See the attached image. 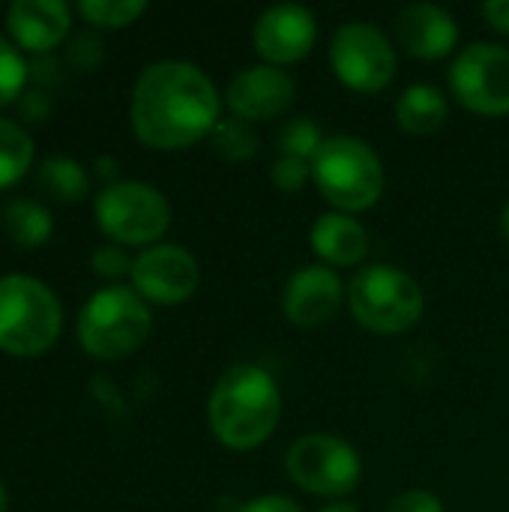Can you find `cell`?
Segmentation results:
<instances>
[{
    "label": "cell",
    "instance_id": "1",
    "mask_svg": "<svg viewBox=\"0 0 509 512\" xmlns=\"http://www.w3.org/2000/svg\"><path fill=\"white\" fill-rule=\"evenodd\" d=\"M213 78L189 60H156L132 87V129L153 150H186L210 138L222 120Z\"/></svg>",
    "mask_w": 509,
    "mask_h": 512
},
{
    "label": "cell",
    "instance_id": "2",
    "mask_svg": "<svg viewBox=\"0 0 509 512\" xmlns=\"http://www.w3.org/2000/svg\"><path fill=\"white\" fill-rule=\"evenodd\" d=\"M282 420V390L276 378L258 363L228 366L207 399V423L213 438L234 450L249 453L267 444Z\"/></svg>",
    "mask_w": 509,
    "mask_h": 512
},
{
    "label": "cell",
    "instance_id": "3",
    "mask_svg": "<svg viewBox=\"0 0 509 512\" xmlns=\"http://www.w3.org/2000/svg\"><path fill=\"white\" fill-rule=\"evenodd\" d=\"M312 183L336 213L372 210L387 186L378 150L357 135H327L312 159Z\"/></svg>",
    "mask_w": 509,
    "mask_h": 512
},
{
    "label": "cell",
    "instance_id": "4",
    "mask_svg": "<svg viewBox=\"0 0 509 512\" xmlns=\"http://www.w3.org/2000/svg\"><path fill=\"white\" fill-rule=\"evenodd\" d=\"M348 309L363 330L375 336H402L420 324L426 297L411 273L393 264H369L357 270L348 285Z\"/></svg>",
    "mask_w": 509,
    "mask_h": 512
},
{
    "label": "cell",
    "instance_id": "5",
    "mask_svg": "<svg viewBox=\"0 0 509 512\" xmlns=\"http://www.w3.org/2000/svg\"><path fill=\"white\" fill-rule=\"evenodd\" d=\"M153 315L147 300L126 285L96 291L78 315V342L99 360H117L141 348L150 336Z\"/></svg>",
    "mask_w": 509,
    "mask_h": 512
},
{
    "label": "cell",
    "instance_id": "6",
    "mask_svg": "<svg viewBox=\"0 0 509 512\" xmlns=\"http://www.w3.org/2000/svg\"><path fill=\"white\" fill-rule=\"evenodd\" d=\"M60 303L33 276L9 273L0 279V348L18 357L45 351L60 333Z\"/></svg>",
    "mask_w": 509,
    "mask_h": 512
},
{
    "label": "cell",
    "instance_id": "7",
    "mask_svg": "<svg viewBox=\"0 0 509 512\" xmlns=\"http://www.w3.org/2000/svg\"><path fill=\"white\" fill-rule=\"evenodd\" d=\"M96 222L111 240L150 249L171 228V204L144 180H114L96 195Z\"/></svg>",
    "mask_w": 509,
    "mask_h": 512
},
{
    "label": "cell",
    "instance_id": "8",
    "mask_svg": "<svg viewBox=\"0 0 509 512\" xmlns=\"http://www.w3.org/2000/svg\"><path fill=\"white\" fill-rule=\"evenodd\" d=\"M285 474L309 495L342 501L363 480V462L357 450L327 432L300 435L285 453Z\"/></svg>",
    "mask_w": 509,
    "mask_h": 512
},
{
    "label": "cell",
    "instance_id": "9",
    "mask_svg": "<svg viewBox=\"0 0 509 512\" xmlns=\"http://www.w3.org/2000/svg\"><path fill=\"white\" fill-rule=\"evenodd\" d=\"M327 57L336 81L363 96L387 90L399 69L393 42L372 21H345L333 33Z\"/></svg>",
    "mask_w": 509,
    "mask_h": 512
},
{
    "label": "cell",
    "instance_id": "10",
    "mask_svg": "<svg viewBox=\"0 0 509 512\" xmlns=\"http://www.w3.org/2000/svg\"><path fill=\"white\" fill-rule=\"evenodd\" d=\"M453 99L480 117L509 114V48L498 42H471L450 63Z\"/></svg>",
    "mask_w": 509,
    "mask_h": 512
},
{
    "label": "cell",
    "instance_id": "11",
    "mask_svg": "<svg viewBox=\"0 0 509 512\" xmlns=\"http://www.w3.org/2000/svg\"><path fill=\"white\" fill-rule=\"evenodd\" d=\"M132 288L153 303L174 306L198 291L201 267L198 258L174 243H156L132 261Z\"/></svg>",
    "mask_w": 509,
    "mask_h": 512
},
{
    "label": "cell",
    "instance_id": "12",
    "mask_svg": "<svg viewBox=\"0 0 509 512\" xmlns=\"http://www.w3.org/2000/svg\"><path fill=\"white\" fill-rule=\"evenodd\" d=\"M318 39V18L300 3L267 6L252 27V45L267 66H291L312 54Z\"/></svg>",
    "mask_w": 509,
    "mask_h": 512
},
{
    "label": "cell",
    "instance_id": "13",
    "mask_svg": "<svg viewBox=\"0 0 509 512\" xmlns=\"http://www.w3.org/2000/svg\"><path fill=\"white\" fill-rule=\"evenodd\" d=\"M294 99H297V81L285 69L267 63L240 69L225 87V105L231 117H240L246 123L276 120L291 111Z\"/></svg>",
    "mask_w": 509,
    "mask_h": 512
},
{
    "label": "cell",
    "instance_id": "14",
    "mask_svg": "<svg viewBox=\"0 0 509 512\" xmlns=\"http://www.w3.org/2000/svg\"><path fill=\"white\" fill-rule=\"evenodd\" d=\"M345 300L348 288L339 279V270L324 264H306L294 270L282 288V315L294 327L312 330L333 321Z\"/></svg>",
    "mask_w": 509,
    "mask_h": 512
},
{
    "label": "cell",
    "instance_id": "15",
    "mask_svg": "<svg viewBox=\"0 0 509 512\" xmlns=\"http://www.w3.org/2000/svg\"><path fill=\"white\" fill-rule=\"evenodd\" d=\"M396 39L417 60H444L459 45V24L438 3H408L396 15Z\"/></svg>",
    "mask_w": 509,
    "mask_h": 512
},
{
    "label": "cell",
    "instance_id": "16",
    "mask_svg": "<svg viewBox=\"0 0 509 512\" xmlns=\"http://www.w3.org/2000/svg\"><path fill=\"white\" fill-rule=\"evenodd\" d=\"M309 246L324 267L351 270L369 255V234L360 219L348 213H321L309 228Z\"/></svg>",
    "mask_w": 509,
    "mask_h": 512
},
{
    "label": "cell",
    "instance_id": "17",
    "mask_svg": "<svg viewBox=\"0 0 509 512\" xmlns=\"http://www.w3.org/2000/svg\"><path fill=\"white\" fill-rule=\"evenodd\" d=\"M6 24L18 45L45 51L63 39L69 27V6L63 0H15L9 3Z\"/></svg>",
    "mask_w": 509,
    "mask_h": 512
},
{
    "label": "cell",
    "instance_id": "18",
    "mask_svg": "<svg viewBox=\"0 0 509 512\" xmlns=\"http://www.w3.org/2000/svg\"><path fill=\"white\" fill-rule=\"evenodd\" d=\"M393 114H396V123L402 132L417 135V138L435 135L450 120V99L435 84L417 81V84L402 90Z\"/></svg>",
    "mask_w": 509,
    "mask_h": 512
},
{
    "label": "cell",
    "instance_id": "19",
    "mask_svg": "<svg viewBox=\"0 0 509 512\" xmlns=\"http://www.w3.org/2000/svg\"><path fill=\"white\" fill-rule=\"evenodd\" d=\"M3 228L21 246H42L51 237L54 222H51V213L39 201L12 198L3 210Z\"/></svg>",
    "mask_w": 509,
    "mask_h": 512
},
{
    "label": "cell",
    "instance_id": "20",
    "mask_svg": "<svg viewBox=\"0 0 509 512\" xmlns=\"http://www.w3.org/2000/svg\"><path fill=\"white\" fill-rule=\"evenodd\" d=\"M210 144H213V153L231 165H243L249 159L258 156V147H261V138L255 132V123H246L240 117H222L210 135Z\"/></svg>",
    "mask_w": 509,
    "mask_h": 512
},
{
    "label": "cell",
    "instance_id": "21",
    "mask_svg": "<svg viewBox=\"0 0 509 512\" xmlns=\"http://www.w3.org/2000/svg\"><path fill=\"white\" fill-rule=\"evenodd\" d=\"M36 183L60 201H78V198H84L90 180H87V171L75 159L48 156V159H42V165L36 171Z\"/></svg>",
    "mask_w": 509,
    "mask_h": 512
},
{
    "label": "cell",
    "instance_id": "22",
    "mask_svg": "<svg viewBox=\"0 0 509 512\" xmlns=\"http://www.w3.org/2000/svg\"><path fill=\"white\" fill-rule=\"evenodd\" d=\"M33 162L30 135L9 117H0V186L15 183Z\"/></svg>",
    "mask_w": 509,
    "mask_h": 512
},
{
    "label": "cell",
    "instance_id": "23",
    "mask_svg": "<svg viewBox=\"0 0 509 512\" xmlns=\"http://www.w3.org/2000/svg\"><path fill=\"white\" fill-rule=\"evenodd\" d=\"M324 141H327V135L312 117H291L279 132V156H294V159L312 162Z\"/></svg>",
    "mask_w": 509,
    "mask_h": 512
},
{
    "label": "cell",
    "instance_id": "24",
    "mask_svg": "<svg viewBox=\"0 0 509 512\" xmlns=\"http://www.w3.org/2000/svg\"><path fill=\"white\" fill-rule=\"evenodd\" d=\"M144 0H78V12L99 27H126L144 15Z\"/></svg>",
    "mask_w": 509,
    "mask_h": 512
},
{
    "label": "cell",
    "instance_id": "25",
    "mask_svg": "<svg viewBox=\"0 0 509 512\" xmlns=\"http://www.w3.org/2000/svg\"><path fill=\"white\" fill-rule=\"evenodd\" d=\"M27 78V63L21 57V51L0 36V105H6L9 99L18 96L21 84Z\"/></svg>",
    "mask_w": 509,
    "mask_h": 512
},
{
    "label": "cell",
    "instance_id": "26",
    "mask_svg": "<svg viewBox=\"0 0 509 512\" xmlns=\"http://www.w3.org/2000/svg\"><path fill=\"white\" fill-rule=\"evenodd\" d=\"M270 183L285 195H297L312 183V162H303L294 156H279L270 168Z\"/></svg>",
    "mask_w": 509,
    "mask_h": 512
},
{
    "label": "cell",
    "instance_id": "27",
    "mask_svg": "<svg viewBox=\"0 0 509 512\" xmlns=\"http://www.w3.org/2000/svg\"><path fill=\"white\" fill-rule=\"evenodd\" d=\"M90 264H93V270H96L99 276H108V279H117V276H123V273L132 270V261L126 258V252H123L120 246H111V243L99 246V249L93 252Z\"/></svg>",
    "mask_w": 509,
    "mask_h": 512
},
{
    "label": "cell",
    "instance_id": "28",
    "mask_svg": "<svg viewBox=\"0 0 509 512\" xmlns=\"http://www.w3.org/2000/svg\"><path fill=\"white\" fill-rule=\"evenodd\" d=\"M384 512H447V510H444V504H441V498H438V495H432V492H426V489H408V492L396 495V498L387 504V510Z\"/></svg>",
    "mask_w": 509,
    "mask_h": 512
},
{
    "label": "cell",
    "instance_id": "29",
    "mask_svg": "<svg viewBox=\"0 0 509 512\" xmlns=\"http://www.w3.org/2000/svg\"><path fill=\"white\" fill-rule=\"evenodd\" d=\"M237 512H303L297 501H291L288 495H258L246 504H240Z\"/></svg>",
    "mask_w": 509,
    "mask_h": 512
},
{
    "label": "cell",
    "instance_id": "30",
    "mask_svg": "<svg viewBox=\"0 0 509 512\" xmlns=\"http://www.w3.org/2000/svg\"><path fill=\"white\" fill-rule=\"evenodd\" d=\"M480 15L486 18V24L501 33V36H509V0H489L480 6Z\"/></svg>",
    "mask_w": 509,
    "mask_h": 512
},
{
    "label": "cell",
    "instance_id": "31",
    "mask_svg": "<svg viewBox=\"0 0 509 512\" xmlns=\"http://www.w3.org/2000/svg\"><path fill=\"white\" fill-rule=\"evenodd\" d=\"M318 512H360V507H357V504H351V501H333V504L321 507Z\"/></svg>",
    "mask_w": 509,
    "mask_h": 512
},
{
    "label": "cell",
    "instance_id": "32",
    "mask_svg": "<svg viewBox=\"0 0 509 512\" xmlns=\"http://www.w3.org/2000/svg\"><path fill=\"white\" fill-rule=\"evenodd\" d=\"M501 237L507 240V246H509V204L501 210Z\"/></svg>",
    "mask_w": 509,
    "mask_h": 512
},
{
    "label": "cell",
    "instance_id": "33",
    "mask_svg": "<svg viewBox=\"0 0 509 512\" xmlns=\"http://www.w3.org/2000/svg\"><path fill=\"white\" fill-rule=\"evenodd\" d=\"M6 510V489H3V483H0V512Z\"/></svg>",
    "mask_w": 509,
    "mask_h": 512
}]
</instances>
